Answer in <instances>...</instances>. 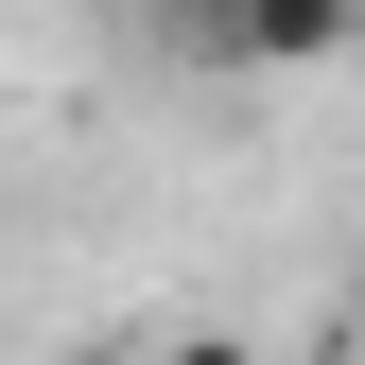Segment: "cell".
I'll return each mask as SVG.
<instances>
[{
  "mask_svg": "<svg viewBox=\"0 0 365 365\" xmlns=\"http://www.w3.org/2000/svg\"><path fill=\"white\" fill-rule=\"evenodd\" d=\"M348 35H365V0H244L209 70H244V87H279V70H331Z\"/></svg>",
  "mask_w": 365,
  "mask_h": 365,
  "instance_id": "6da1fadb",
  "label": "cell"
},
{
  "mask_svg": "<svg viewBox=\"0 0 365 365\" xmlns=\"http://www.w3.org/2000/svg\"><path fill=\"white\" fill-rule=\"evenodd\" d=\"M140 18L174 35V53H226V18H244V0H140Z\"/></svg>",
  "mask_w": 365,
  "mask_h": 365,
  "instance_id": "7a4b0ae2",
  "label": "cell"
}]
</instances>
